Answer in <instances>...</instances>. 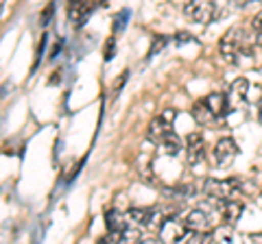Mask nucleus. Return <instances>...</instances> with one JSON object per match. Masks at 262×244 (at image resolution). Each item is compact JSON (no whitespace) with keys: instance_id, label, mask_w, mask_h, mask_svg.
Wrapping results in <instances>:
<instances>
[{"instance_id":"nucleus-1","label":"nucleus","mask_w":262,"mask_h":244,"mask_svg":"<svg viewBox=\"0 0 262 244\" xmlns=\"http://www.w3.org/2000/svg\"><path fill=\"white\" fill-rule=\"evenodd\" d=\"M219 51H221V55H223V59H225L227 63H236L243 53H249V46H247V37H245V31L238 29V27L229 29L227 33L221 37Z\"/></svg>"},{"instance_id":"nucleus-2","label":"nucleus","mask_w":262,"mask_h":244,"mask_svg":"<svg viewBox=\"0 0 262 244\" xmlns=\"http://www.w3.org/2000/svg\"><path fill=\"white\" fill-rule=\"evenodd\" d=\"M241 192L238 179H208L203 185V194H208L214 201H236V194Z\"/></svg>"},{"instance_id":"nucleus-3","label":"nucleus","mask_w":262,"mask_h":244,"mask_svg":"<svg viewBox=\"0 0 262 244\" xmlns=\"http://www.w3.org/2000/svg\"><path fill=\"white\" fill-rule=\"evenodd\" d=\"M188 227L184 223V218L179 216H166V221L160 227V242L162 244H179L184 242V238L188 235Z\"/></svg>"},{"instance_id":"nucleus-4","label":"nucleus","mask_w":262,"mask_h":244,"mask_svg":"<svg viewBox=\"0 0 262 244\" xmlns=\"http://www.w3.org/2000/svg\"><path fill=\"white\" fill-rule=\"evenodd\" d=\"M236 155H238V146L232 137H221L212 149V164L214 168H229L234 164Z\"/></svg>"},{"instance_id":"nucleus-5","label":"nucleus","mask_w":262,"mask_h":244,"mask_svg":"<svg viewBox=\"0 0 262 244\" xmlns=\"http://www.w3.org/2000/svg\"><path fill=\"white\" fill-rule=\"evenodd\" d=\"M214 5L212 3H203V0H190L184 5V15L192 22H210L214 18Z\"/></svg>"},{"instance_id":"nucleus-6","label":"nucleus","mask_w":262,"mask_h":244,"mask_svg":"<svg viewBox=\"0 0 262 244\" xmlns=\"http://www.w3.org/2000/svg\"><path fill=\"white\" fill-rule=\"evenodd\" d=\"M98 7V3H94V0H81V3H70L68 5V18L72 20V24L75 27H81L90 15L94 13V9Z\"/></svg>"},{"instance_id":"nucleus-7","label":"nucleus","mask_w":262,"mask_h":244,"mask_svg":"<svg viewBox=\"0 0 262 244\" xmlns=\"http://www.w3.org/2000/svg\"><path fill=\"white\" fill-rule=\"evenodd\" d=\"M206 157V149H203V135L201 133H190L186 137V159L190 166H196Z\"/></svg>"},{"instance_id":"nucleus-8","label":"nucleus","mask_w":262,"mask_h":244,"mask_svg":"<svg viewBox=\"0 0 262 244\" xmlns=\"http://www.w3.org/2000/svg\"><path fill=\"white\" fill-rule=\"evenodd\" d=\"M184 223L192 233H206L210 229V216L203 209H190L188 216L184 218Z\"/></svg>"},{"instance_id":"nucleus-9","label":"nucleus","mask_w":262,"mask_h":244,"mask_svg":"<svg viewBox=\"0 0 262 244\" xmlns=\"http://www.w3.org/2000/svg\"><path fill=\"white\" fill-rule=\"evenodd\" d=\"M105 225H107V231L110 233H125L129 229V216L122 214L118 209H110L107 214H105Z\"/></svg>"},{"instance_id":"nucleus-10","label":"nucleus","mask_w":262,"mask_h":244,"mask_svg":"<svg viewBox=\"0 0 262 244\" xmlns=\"http://www.w3.org/2000/svg\"><path fill=\"white\" fill-rule=\"evenodd\" d=\"M203 103H206V107H208L212 113H214L219 120L229 111V101H227V96H225V94L214 92V94L206 96V99H203Z\"/></svg>"},{"instance_id":"nucleus-11","label":"nucleus","mask_w":262,"mask_h":244,"mask_svg":"<svg viewBox=\"0 0 262 244\" xmlns=\"http://www.w3.org/2000/svg\"><path fill=\"white\" fill-rule=\"evenodd\" d=\"M243 214V203L238 201H227L223 203V211H221V218H223L225 225H236L238 218Z\"/></svg>"},{"instance_id":"nucleus-12","label":"nucleus","mask_w":262,"mask_h":244,"mask_svg":"<svg viewBox=\"0 0 262 244\" xmlns=\"http://www.w3.org/2000/svg\"><path fill=\"white\" fill-rule=\"evenodd\" d=\"M168 133H173V125L164 122L162 118H155L151 125H149V137H151L153 142H158V144H160Z\"/></svg>"},{"instance_id":"nucleus-13","label":"nucleus","mask_w":262,"mask_h":244,"mask_svg":"<svg viewBox=\"0 0 262 244\" xmlns=\"http://www.w3.org/2000/svg\"><path fill=\"white\" fill-rule=\"evenodd\" d=\"M192 118L199 122V125H216L219 122V118L212 113L208 107H206V103L203 101H199V103H194V107H192Z\"/></svg>"},{"instance_id":"nucleus-14","label":"nucleus","mask_w":262,"mask_h":244,"mask_svg":"<svg viewBox=\"0 0 262 244\" xmlns=\"http://www.w3.org/2000/svg\"><path fill=\"white\" fill-rule=\"evenodd\" d=\"M160 146L166 151V155H177V153L184 149V142H182V137L173 131V133H168L166 137H164V140L160 142Z\"/></svg>"},{"instance_id":"nucleus-15","label":"nucleus","mask_w":262,"mask_h":244,"mask_svg":"<svg viewBox=\"0 0 262 244\" xmlns=\"http://www.w3.org/2000/svg\"><path fill=\"white\" fill-rule=\"evenodd\" d=\"M247 92H249V81L247 79H236L232 87H229V96L236 101H243V99H247Z\"/></svg>"},{"instance_id":"nucleus-16","label":"nucleus","mask_w":262,"mask_h":244,"mask_svg":"<svg viewBox=\"0 0 262 244\" xmlns=\"http://www.w3.org/2000/svg\"><path fill=\"white\" fill-rule=\"evenodd\" d=\"M186 244H212V235L206 231V233H192L190 238L186 240Z\"/></svg>"},{"instance_id":"nucleus-17","label":"nucleus","mask_w":262,"mask_h":244,"mask_svg":"<svg viewBox=\"0 0 262 244\" xmlns=\"http://www.w3.org/2000/svg\"><path fill=\"white\" fill-rule=\"evenodd\" d=\"M116 51V42H114V37L112 39H107V46H105V59H112V53Z\"/></svg>"},{"instance_id":"nucleus-18","label":"nucleus","mask_w":262,"mask_h":244,"mask_svg":"<svg viewBox=\"0 0 262 244\" xmlns=\"http://www.w3.org/2000/svg\"><path fill=\"white\" fill-rule=\"evenodd\" d=\"M164 122H168V125H173V120H175V109H166V111H162V116H160Z\"/></svg>"},{"instance_id":"nucleus-19","label":"nucleus","mask_w":262,"mask_h":244,"mask_svg":"<svg viewBox=\"0 0 262 244\" xmlns=\"http://www.w3.org/2000/svg\"><path fill=\"white\" fill-rule=\"evenodd\" d=\"M51 13H53V7H48L46 13H42V24H48V22H51V20H48V18H51Z\"/></svg>"},{"instance_id":"nucleus-20","label":"nucleus","mask_w":262,"mask_h":244,"mask_svg":"<svg viewBox=\"0 0 262 244\" xmlns=\"http://www.w3.org/2000/svg\"><path fill=\"white\" fill-rule=\"evenodd\" d=\"M253 27H256L258 33H262V13H260L258 18H256V22H253Z\"/></svg>"},{"instance_id":"nucleus-21","label":"nucleus","mask_w":262,"mask_h":244,"mask_svg":"<svg viewBox=\"0 0 262 244\" xmlns=\"http://www.w3.org/2000/svg\"><path fill=\"white\" fill-rule=\"evenodd\" d=\"M249 238H251L253 242H262V233H258V235H249Z\"/></svg>"},{"instance_id":"nucleus-22","label":"nucleus","mask_w":262,"mask_h":244,"mask_svg":"<svg viewBox=\"0 0 262 244\" xmlns=\"http://www.w3.org/2000/svg\"><path fill=\"white\" fill-rule=\"evenodd\" d=\"M253 42H256L258 46H262V33H258V35H256V39H253Z\"/></svg>"},{"instance_id":"nucleus-23","label":"nucleus","mask_w":262,"mask_h":244,"mask_svg":"<svg viewBox=\"0 0 262 244\" xmlns=\"http://www.w3.org/2000/svg\"><path fill=\"white\" fill-rule=\"evenodd\" d=\"M140 244H160V242L158 240H142Z\"/></svg>"},{"instance_id":"nucleus-24","label":"nucleus","mask_w":262,"mask_h":244,"mask_svg":"<svg viewBox=\"0 0 262 244\" xmlns=\"http://www.w3.org/2000/svg\"><path fill=\"white\" fill-rule=\"evenodd\" d=\"M260 107H262V101H260Z\"/></svg>"},{"instance_id":"nucleus-25","label":"nucleus","mask_w":262,"mask_h":244,"mask_svg":"<svg viewBox=\"0 0 262 244\" xmlns=\"http://www.w3.org/2000/svg\"><path fill=\"white\" fill-rule=\"evenodd\" d=\"M0 7H3V5H0Z\"/></svg>"}]
</instances>
